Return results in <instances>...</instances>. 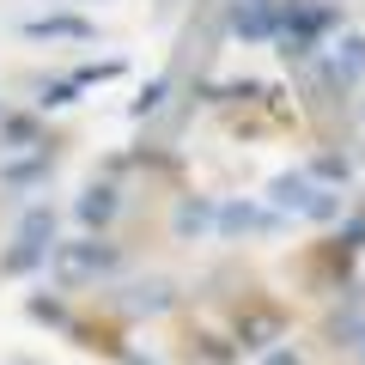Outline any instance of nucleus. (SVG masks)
Masks as SVG:
<instances>
[{"label": "nucleus", "mask_w": 365, "mask_h": 365, "mask_svg": "<svg viewBox=\"0 0 365 365\" xmlns=\"http://www.w3.org/2000/svg\"><path fill=\"white\" fill-rule=\"evenodd\" d=\"M359 365H365V347H359Z\"/></svg>", "instance_id": "4"}, {"label": "nucleus", "mask_w": 365, "mask_h": 365, "mask_svg": "<svg viewBox=\"0 0 365 365\" xmlns=\"http://www.w3.org/2000/svg\"><path fill=\"white\" fill-rule=\"evenodd\" d=\"M323 73H329V86H359L365 79V37H341V43H329V61H323Z\"/></svg>", "instance_id": "2"}, {"label": "nucleus", "mask_w": 365, "mask_h": 365, "mask_svg": "<svg viewBox=\"0 0 365 365\" xmlns=\"http://www.w3.org/2000/svg\"><path fill=\"white\" fill-rule=\"evenodd\" d=\"M262 365H304V359H299V353H292V347H280V353H268V359H262Z\"/></svg>", "instance_id": "3"}, {"label": "nucleus", "mask_w": 365, "mask_h": 365, "mask_svg": "<svg viewBox=\"0 0 365 365\" xmlns=\"http://www.w3.org/2000/svg\"><path fill=\"white\" fill-rule=\"evenodd\" d=\"M274 201L292 207V213H304V220H335L341 213V195L323 189V182H311V177H280L274 182Z\"/></svg>", "instance_id": "1"}]
</instances>
